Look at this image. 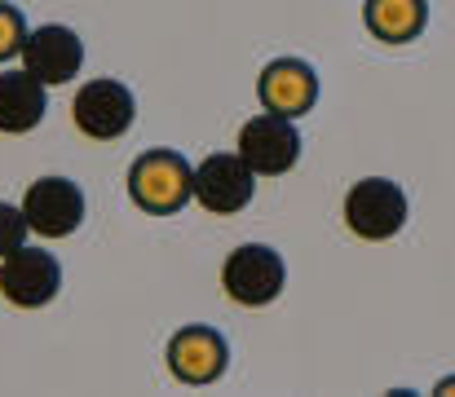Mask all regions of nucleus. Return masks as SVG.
<instances>
[{"label":"nucleus","mask_w":455,"mask_h":397,"mask_svg":"<svg viewBox=\"0 0 455 397\" xmlns=\"http://www.w3.org/2000/svg\"><path fill=\"white\" fill-rule=\"evenodd\" d=\"M129 195L142 212H177L195 199V168L177 150H147L129 168Z\"/></svg>","instance_id":"obj_1"},{"label":"nucleus","mask_w":455,"mask_h":397,"mask_svg":"<svg viewBox=\"0 0 455 397\" xmlns=\"http://www.w3.org/2000/svg\"><path fill=\"white\" fill-rule=\"evenodd\" d=\"M345 226L367 239V243H385L407 226V195L398 181L389 177H363L349 186L345 195Z\"/></svg>","instance_id":"obj_2"},{"label":"nucleus","mask_w":455,"mask_h":397,"mask_svg":"<svg viewBox=\"0 0 455 397\" xmlns=\"http://www.w3.org/2000/svg\"><path fill=\"white\" fill-rule=\"evenodd\" d=\"M288 282V269H283V257L266 243H243L235 248L226 265H221V287L235 305H248V309H261L270 305Z\"/></svg>","instance_id":"obj_3"},{"label":"nucleus","mask_w":455,"mask_h":397,"mask_svg":"<svg viewBox=\"0 0 455 397\" xmlns=\"http://www.w3.org/2000/svg\"><path fill=\"white\" fill-rule=\"evenodd\" d=\"M71 120L93 141H116L133 129L138 102H133L129 84H120V80H89L71 102Z\"/></svg>","instance_id":"obj_4"},{"label":"nucleus","mask_w":455,"mask_h":397,"mask_svg":"<svg viewBox=\"0 0 455 397\" xmlns=\"http://www.w3.org/2000/svg\"><path fill=\"white\" fill-rule=\"evenodd\" d=\"M239 155L252 163L257 177H279L288 168H297L301 159V132L292 115H252L243 129H239Z\"/></svg>","instance_id":"obj_5"},{"label":"nucleus","mask_w":455,"mask_h":397,"mask_svg":"<svg viewBox=\"0 0 455 397\" xmlns=\"http://www.w3.org/2000/svg\"><path fill=\"white\" fill-rule=\"evenodd\" d=\"M22 212L40 239H67L84 221V190L71 177H40L27 186Z\"/></svg>","instance_id":"obj_6"},{"label":"nucleus","mask_w":455,"mask_h":397,"mask_svg":"<svg viewBox=\"0 0 455 397\" xmlns=\"http://www.w3.org/2000/svg\"><path fill=\"white\" fill-rule=\"evenodd\" d=\"M252 190H257V172L239 150L235 155H208L195 168V199L217 217L243 212L252 203Z\"/></svg>","instance_id":"obj_7"},{"label":"nucleus","mask_w":455,"mask_h":397,"mask_svg":"<svg viewBox=\"0 0 455 397\" xmlns=\"http://www.w3.org/2000/svg\"><path fill=\"white\" fill-rule=\"evenodd\" d=\"M58 287H62V265L40 248H18L13 257L0 261V296L18 309L49 305Z\"/></svg>","instance_id":"obj_8"},{"label":"nucleus","mask_w":455,"mask_h":397,"mask_svg":"<svg viewBox=\"0 0 455 397\" xmlns=\"http://www.w3.org/2000/svg\"><path fill=\"white\" fill-rule=\"evenodd\" d=\"M22 67L44 80V84H67L80 67H84V40L62 27V22H49V27H36L22 44Z\"/></svg>","instance_id":"obj_9"},{"label":"nucleus","mask_w":455,"mask_h":397,"mask_svg":"<svg viewBox=\"0 0 455 397\" xmlns=\"http://www.w3.org/2000/svg\"><path fill=\"white\" fill-rule=\"evenodd\" d=\"M168 371L181 385H212L226 376V340L212 327H181L168 340Z\"/></svg>","instance_id":"obj_10"},{"label":"nucleus","mask_w":455,"mask_h":397,"mask_svg":"<svg viewBox=\"0 0 455 397\" xmlns=\"http://www.w3.org/2000/svg\"><path fill=\"white\" fill-rule=\"evenodd\" d=\"M257 93H261L266 111L297 120V115H305V111L314 107V98H318V75H314V67L301 62V58H275V62L261 71Z\"/></svg>","instance_id":"obj_11"},{"label":"nucleus","mask_w":455,"mask_h":397,"mask_svg":"<svg viewBox=\"0 0 455 397\" xmlns=\"http://www.w3.org/2000/svg\"><path fill=\"white\" fill-rule=\"evenodd\" d=\"M44 80H36L27 67L22 71H0V132L18 137V132H31L44 120Z\"/></svg>","instance_id":"obj_12"},{"label":"nucleus","mask_w":455,"mask_h":397,"mask_svg":"<svg viewBox=\"0 0 455 397\" xmlns=\"http://www.w3.org/2000/svg\"><path fill=\"white\" fill-rule=\"evenodd\" d=\"M367 18V31L385 44H407L420 36L425 18H429V4L425 0H367L363 9Z\"/></svg>","instance_id":"obj_13"},{"label":"nucleus","mask_w":455,"mask_h":397,"mask_svg":"<svg viewBox=\"0 0 455 397\" xmlns=\"http://www.w3.org/2000/svg\"><path fill=\"white\" fill-rule=\"evenodd\" d=\"M27 234H31L27 212H22V208L0 203V261H4V257H13L18 248H27Z\"/></svg>","instance_id":"obj_14"},{"label":"nucleus","mask_w":455,"mask_h":397,"mask_svg":"<svg viewBox=\"0 0 455 397\" xmlns=\"http://www.w3.org/2000/svg\"><path fill=\"white\" fill-rule=\"evenodd\" d=\"M27 22H22V13L13 9V4H4L0 0V62L4 58H13V53H22V44H27Z\"/></svg>","instance_id":"obj_15"}]
</instances>
